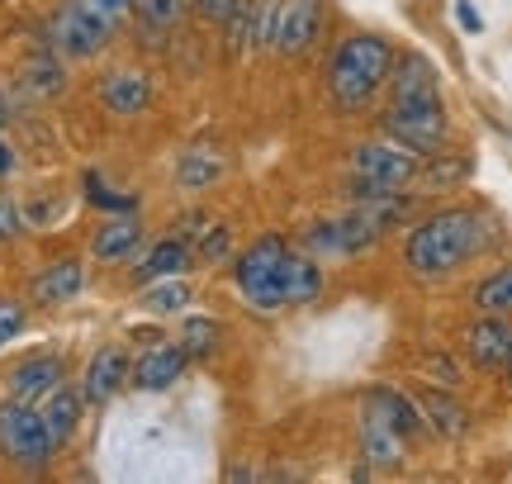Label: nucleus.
Masks as SVG:
<instances>
[{"label": "nucleus", "mask_w": 512, "mask_h": 484, "mask_svg": "<svg viewBox=\"0 0 512 484\" xmlns=\"http://www.w3.org/2000/svg\"><path fill=\"white\" fill-rule=\"evenodd\" d=\"M460 342H465V356H470L475 371H503L512 352V323L503 314H479L460 333Z\"/></svg>", "instance_id": "obj_12"}, {"label": "nucleus", "mask_w": 512, "mask_h": 484, "mask_svg": "<svg viewBox=\"0 0 512 484\" xmlns=\"http://www.w3.org/2000/svg\"><path fill=\"white\" fill-rule=\"evenodd\" d=\"M128 371H133V361H128V352L119 347V342H110V347H100V352L86 361V375H81V394H86V404H110L114 394L128 385Z\"/></svg>", "instance_id": "obj_16"}, {"label": "nucleus", "mask_w": 512, "mask_h": 484, "mask_svg": "<svg viewBox=\"0 0 512 484\" xmlns=\"http://www.w3.org/2000/svg\"><path fill=\"white\" fill-rule=\"evenodd\" d=\"M15 171V152H10V143L0 138V176H10Z\"/></svg>", "instance_id": "obj_38"}, {"label": "nucleus", "mask_w": 512, "mask_h": 484, "mask_svg": "<svg viewBox=\"0 0 512 484\" xmlns=\"http://www.w3.org/2000/svg\"><path fill=\"white\" fill-rule=\"evenodd\" d=\"M81 186H86V200H91L95 209H105V214H138V195H119V190H110L95 171L81 181Z\"/></svg>", "instance_id": "obj_31"}, {"label": "nucleus", "mask_w": 512, "mask_h": 484, "mask_svg": "<svg viewBox=\"0 0 512 484\" xmlns=\"http://www.w3.org/2000/svg\"><path fill=\"white\" fill-rule=\"evenodd\" d=\"M351 214H361L375 233H394L403 228L413 214H418V200H413V190H384L375 181H361V176H351Z\"/></svg>", "instance_id": "obj_9"}, {"label": "nucleus", "mask_w": 512, "mask_h": 484, "mask_svg": "<svg viewBox=\"0 0 512 484\" xmlns=\"http://www.w3.org/2000/svg\"><path fill=\"white\" fill-rule=\"evenodd\" d=\"M380 242V233L361 219V214H347V219H313L309 228H304V252H313V257L323 261H351L361 257V252H370Z\"/></svg>", "instance_id": "obj_8"}, {"label": "nucleus", "mask_w": 512, "mask_h": 484, "mask_svg": "<svg viewBox=\"0 0 512 484\" xmlns=\"http://www.w3.org/2000/svg\"><path fill=\"white\" fill-rule=\"evenodd\" d=\"M399 48L384 34H347L328 57V100L337 114H366L389 86Z\"/></svg>", "instance_id": "obj_2"}, {"label": "nucleus", "mask_w": 512, "mask_h": 484, "mask_svg": "<svg viewBox=\"0 0 512 484\" xmlns=\"http://www.w3.org/2000/svg\"><path fill=\"white\" fill-rule=\"evenodd\" d=\"M190 15V0H133V19L143 24L147 34H166Z\"/></svg>", "instance_id": "obj_29"}, {"label": "nucleus", "mask_w": 512, "mask_h": 484, "mask_svg": "<svg viewBox=\"0 0 512 484\" xmlns=\"http://www.w3.org/2000/svg\"><path fill=\"white\" fill-rule=\"evenodd\" d=\"M498 238V224L484 214V209L470 205H451L437 209L403 233V266L408 276L418 280H446L456 276L465 261L484 257Z\"/></svg>", "instance_id": "obj_1"}, {"label": "nucleus", "mask_w": 512, "mask_h": 484, "mask_svg": "<svg viewBox=\"0 0 512 484\" xmlns=\"http://www.w3.org/2000/svg\"><path fill=\"white\" fill-rule=\"evenodd\" d=\"M408 447H413V442L394 428V418L380 409V399L366 394V399H361V461H366L370 470H399Z\"/></svg>", "instance_id": "obj_10"}, {"label": "nucleus", "mask_w": 512, "mask_h": 484, "mask_svg": "<svg viewBox=\"0 0 512 484\" xmlns=\"http://www.w3.org/2000/svg\"><path fill=\"white\" fill-rule=\"evenodd\" d=\"M190 266H195V247H190V238L171 233V238L152 242V247L143 252V261H133V280L147 285V280H162V276H185Z\"/></svg>", "instance_id": "obj_21"}, {"label": "nucleus", "mask_w": 512, "mask_h": 484, "mask_svg": "<svg viewBox=\"0 0 512 484\" xmlns=\"http://www.w3.org/2000/svg\"><path fill=\"white\" fill-rule=\"evenodd\" d=\"M24 323H29V309H24V299L0 295V347H5V342H15V337L24 333Z\"/></svg>", "instance_id": "obj_33"}, {"label": "nucleus", "mask_w": 512, "mask_h": 484, "mask_svg": "<svg viewBox=\"0 0 512 484\" xmlns=\"http://www.w3.org/2000/svg\"><path fill=\"white\" fill-rule=\"evenodd\" d=\"M384 133L403 143L418 157H432V152L451 148V114H446V100L441 91H389V105L380 114Z\"/></svg>", "instance_id": "obj_3"}, {"label": "nucleus", "mask_w": 512, "mask_h": 484, "mask_svg": "<svg viewBox=\"0 0 512 484\" xmlns=\"http://www.w3.org/2000/svg\"><path fill=\"white\" fill-rule=\"evenodd\" d=\"M19 76H24V86H29L34 95H43V100H48V95H62V91H67V67H62V57H57L53 48H43V53L29 57Z\"/></svg>", "instance_id": "obj_26"}, {"label": "nucleus", "mask_w": 512, "mask_h": 484, "mask_svg": "<svg viewBox=\"0 0 512 484\" xmlns=\"http://www.w3.org/2000/svg\"><path fill=\"white\" fill-rule=\"evenodd\" d=\"M100 105L114 114V119H138V114L152 105V76L143 67H110L100 76Z\"/></svg>", "instance_id": "obj_13"}, {"label": "nucleus", "mask_w": 512, "mask_h": 484, "mask_svg": "<svg viewBox=\"0 0 512 484\" xmlns=\"http://www.w3.org/2000/svg\"><path fill=\"white\" fill-rule=\"evenodd\" d=\"M422 371H427V380H437L441 390H456L460 385V371H456V361H451V356H427V366H422Z\"/></svg>", "instance_id": "obj_35"}, {"label": "nucleus", "mask_w": 512, "mask_h": 484, "mask_svg": "<svg viewBox=\"0 0 512 484\" xmlns=\"http://www.w3.org/2000/svg\"><path fill=\"white\" fill-rule=\"evenodd\" d=\"M62 380H67V361L57 352H34L5 371V394H10V399H24V404H38V399L53 390V385H62Z\"/></svg>", "instance_id": "obj_14"}, {"label": "nucleus", "mask_w": 512, "mask_h": 484, "mask_svg": "<svg viewBox=\"0 0 512 484\" xmlns=\"http://www.w3.org/2000/svg\"><path fill=\"white\" fill-rule=\"evenodd\" d=\"M185 366H190V356H185L181 342H157V347H147V352L133 361L128 385H133V390H143V394H162V390H171V385L181 380Z\"/></svg>", "instance_id": "obj_15"}, {"label": "nucleus", "mask_w": 512, "mask_h": 484, "mask_svg": "<svg viewBox=\"0 0 512 484\" xmlns=\"http://www.w3.org/2000/svg\"><path fill=\"white\" fill-rule=\"evenodd\" d=\"M219 337H223V323H219V318L195 314V318H185V323H181V333H176V342L185 347V356H190V361H204V356H214V347H219Z\"/></svg>", "instance_id": "obj_27"}, {"label": "nucleus", "mask_w": 512, "mask_h": 484, "mask_svg": "<svg viewBox=\"0 0 512 484\" xmlns=\"http://www.w3.org/2000/svg\"><path fill=\"white\" fill-rule=\"evenodd\" d=\"M53 456H57V442L43 428L38 404H24V399L5 394V404H0V461L24 470V475H43L53 466Z\"/></svg>", "instance_id": "obj_5"}, {"label": "nucleus", "mask_w": 512, "mask_h": 484, "mask_svg": "<svg viewBox=\"0 0 512 484\" xmlns=\"http://www.w3.org/2000/svg\"><path fill=\"white\" fill-rule=\"evenodd\" d=\"M418 152H408L403 143L394 138H375V143H356L351 148V176H361V181H375L384 190H413L418 181Z\"/></svg>", "instance_id": "obj_7"}, {"label": "nucleus", "mask_w": 512, "mask_h": 484, "mask_svg": "<svg viewBox=\"0 0 512 484\" xmlns=\"http://www.w3.org/2000/svg\"><path fill=\"white\" fill-rule=\"evenodd\" d=\"M143 219L138 214H110L105 224L95 228V238H91V252L95 261H105V266H124V261H133L138 252H143Z\"/></svg>", "instance_id": "obj_17"}, {"label": "nucleus", "mask_w": 512, "mask_h": 484, "mask_svg": "<svg viewBox=\"0 0 512 484\" xmlns=\"http://www.w3.org/2000/svg\"><path fill=\"white\" fill-rule=\"evenodd\" d=\"M190 10H195V15L204 19V24H228V15H233V10H238V0H190Z\"/></svg>", "instance_id": "obj_36"}, {"label": "nucleus", "mask_w": 512, "mask_h": 484, "mask_svg": "<svg viewBox=\"0 0 512 484\" xmlns=\"http://www.w3.org/2000/svg\"><path fill=\"white\" fill-rule=\"evenodd\" d=\"M81 5H86V10H91L110 34H119L128 19H133V0H81Z\"/></svg>", "instance_id": "obj_32"}, {"label": "nucleus", "mask_w": 512, "mask_h": 484, "mask_svg": "<svg viewBox=\"0 0 512 484\" xmlns=\"http://www.w3.org/2000/svg\"><path fill=\"white\" fill-rule=\"evenodd\" d=\"M323 295V266L313 252H294L285 257V309H309Z\"/></svg>", "instance_id": "obj_24"}, {"label": "nucleus", "mask_w": 512, "mask_h": 484, "mask_svg": "<svg viewBox=\"0 0 512 484\" xmlns=\"http://www.w3.org/2000/svg\"><path fill=\"white\" fill-rule=\"evenodd\" d=\"M228 171V157H223L214 143H190V148L176 157V186L200 195V190H214Z\"/></svg>", "instance_id": "obj_22"}, {"label": "nucleus", "mask_w": 512, "mask_h": 484, "mask_svg": "<svg viewBox=\"0 0 512 484\" xmlns=\"http://www.w3.org/2000/svg\"><path fill=\"white\" fill-rule=\"evenodd\" d=\"M503 371H508V385H512V352H508V366H503Z\"/></svg>", "instance_id": "obj_40"}, {"label": "nucleus", "mask_w": 512, "mask_h": 484, "mask_svg": "<svg viewBox=\"0 0 512 484\" xmlns=\"http://www.w3.org/2000/svg\"><path fill=\"white\" fill-rule=\"evenodd\" d=\"M19 233H24V209L10 195H0V242H15Z\"/></svg>", "instance_id": "obj_34"}, {"label": "nucleus", "mask_w": 512, "mask_h": 484, "mask_svg": "<svg viewBox=\"0 0 512 484\" xmlns=\"http://www.w3.org/2000/svg\"><path fill=\"white\" fill-rule=\"evenodd\" d=\"M81 413H86V394H81V385H53V390L38 399V418H43V428H48V437L57 442V451L67 447L76 437V428H81Z\"/></svg>", "instance_id": "obj_18"}, {"label": "nucleus", "mask_w": 512, "mask_h": 484, "mask_svg": "<svg viewBox=\"0 0 512 484\" xmlns=\"http://www.w3.org/2000/svg\"><path fill=\"white\" fill-rule=\"evenodd\" d=\"M456 19H460V29H465V34H484V15H479L470 0H456Z\"/></svg>", "instance_id": "obj_37"}, {"label": "nucleus", "mask_w": 512, "mask_h": 484, "mask_svg": "<svg viewBox=\"0 0 512 484\" xmlns=\"http://www.w3.org/2000/svg\"><path fill=\"white\" fill-rule=\"evenodd\" d=\"M470 171H475V162L465 157V152H451V148H441L432 152V157H422L418 162V181H413V190H456L470 181Z\"/></svg>", "instance_id": "obj_23"}, {"label": "nucleus", "mask_w": 512, "mask_h": 484, "mask_svg": "<svg viewBox=\"0 0 512 484\" xmlns=\"http://www.w3.org/2000/svg\"><path fill=\"white\" fill-rule=\"evenodd\" d=\"M190 299H195V290L185 285V276H162V280H147L138 304H143L147 314L171 318V314H185V309H190Z\"/></svg>", "instance_id": "obj_25"}, {"label": "nucleus", "mask_w": 512, "mask_h": 484, "mask_svg": "<svg viewBox=\"0 0 512 484\" xmlns=\"http://www.w3.org/2000/svg\"><path fill=\"white\" fill-rule=\"evenodd\" d=\"M323 19H328L323 0H280L266 48H275L280 57L309 53L313 43H318V34H323Z\"/></svg>", "instance_id": "obj_11"}, {"label": "nucleus", "mask_w": 512, "mask_h": 484, "mask_svg": "<svg viewBox=\"0 0 512 484\" xmlns=\"http://www.w3.org/2000/svg\"><path fill=\"white\" fill-rule=\"evenodd\" d=\"M195 261H204V266H214V261H228L233 257V228L219 224V219H209V224L195 233Z\"/></svg>", "instance_id": "obj_30"}, {"label": "nucleus", "mask_w": 512, "mask_h": 484, "mask_svg": "<svg viewBox=\"0 0 512 484\" xmlns=\"http://www.w3.org/2000/svg\"><path fill=\"white\" fill-rule=\"evenodd\" d=\"M81 290H86V266L76 257H57L34 276V290H29V295H34V304H43V309H57V304H72Z\"/></svg>", "instance_id": "obj_20"}, {"label": "nucleus", "mask_w": 512, "mask_h": 484, "mask_svg": "<svg viewBox=\"0 0 512 484\" xmlns=\"http://www.w3.org/2000/svg\"><path fill=\"white\" fill-rule=\"evenodd\" d=\"M110 29L81 5V0H62L48 19V48H53L62 62H91L110 48Z\"/></svg>", "instance_id": "obj_6"}, {"label": "nucleus", "mask_w": 512, "mask_h": 484, "mask_svg": "<svg viewBox=\"0 0 512 484\" xmlns=\"http://www.w3.org/2000/svg\"><path fill=\"white\" fill-rule=\"evenodd\" d=\"M418 399V409H422V418H427V428H432V437H441V442H460L465 432H470V409L456 399V390H418L413 394Z\"/></svg>", "instance_id": "obj_19"}, {"label": "nucleus", "mask_w": 512, "mask_h": 484, "mask_svg": "<svg viewBox=\"0 0 512 484\" xmlns=\"http://www.w3.org/2000/svg\"><path fill=\"white\" fill-rule=\"evenodd\" d=\"M285 257H290V238L280 233H261L252 247H242L233 257V285L252 314L285 309Z\"/></svg>", "instance_id": "obj_4"}, {"label": "nucleus", "mask_w": 512, "mask_h": 484, "mask_svg": "<svg viewBox=\"0 0 512 484\" xmlns=\"http://www.w3.org/2000/svg\"><path fill=\"white\" fill-rule=\"evenodd\" d=\"M470 299H475L479 314H503V318H508L512 314V261H508V266H498L494 276L479 280Z\"/></svg>", "instance_id": "obj_28"}, {"label": "nucleus", "mask_w": 512, "mask_h": 484, "mask_svg": "<svg viewBox=\"0 0 512 484\" xmlns=\"http://www.w3.org/2000/svg\"><path fill=\"white\" fill-rule=\"evenodd\" d=\"M5 119H10V105H5V95H0V129H5Z\"/></svg>", "instance_id": "obj_39"}]
</instances>
